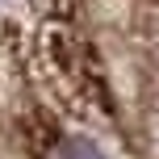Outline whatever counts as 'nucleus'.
Here are the masks:
<instances>
[{"instance_id": "obj_1", "label": "nucleus", "mask_w": 159, "mask_h": 159, "mask_svg": "<svg viewBox=\"0 0 159 159\" xmlns=\"http://www.w3.org/2000/svg\"><path fill=\"white\" fill-rule=\"evenodd\" d=\"M0 159H159V0H0Z\"/></svg>"}]
</instances>
